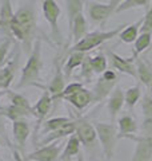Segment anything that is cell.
I'll return each instance as SVG.
<instances>
[{
	"label": "cell",
	"mask_w": 152,
	"mask_h": 161,
	"mask_svg": "<svg viewBox=\"0 0 152 161\" xmlns=\"http://www.w3.org/2000/svg\"><path fill=\"white\" fill-rule=\"evenodd\" d=\"M78 161H84V157H83V154H79V156H78Z\"/></svg>",
	"instance_id": "obj_41"
},
{
	"label": "cell",
	"mask_w": 152,
	"mask_h": 161,
	"mask_svg": "<svg viewBox=\"0 0 152 161\" xmlns=\"http://www.w3.org/2000/svg\"><path fill=\"white\" fill-rule=\"evenodd\" d=\"M75 132H76V121H71V122H68L67 125H64V126H62L58 130H55V132H51L48 134L43 136V138L39 140L38 145L39 147H45V145L53 144L55 141H58L60 138H64V137H67V136L75 134Z\"/></svg>",
	"instance_id": "obj_14"
},
{
	"label": "cell",
	"mask_w": 152,
	"mask_h": 161,
	"mask_svg": "<svg viewBox=\"0 0 152 161\" xmlns=\"http://www.w3.org/2000/svg\"><path fill=\"white\" fill-rule=\"evenodd\" d=\"M149 2L151 0H124L123 3L119 6V8L116 9V12H123V11H128L136 7H145L147 9L149 8Z\"/></svg>",
	"instance_id": "obj_33"
},
{
	"label": "cell",
	"mask_w": 152,
	"mask_h": 161,
	"mask_svg": "<svg viewBox=\"0 0 152 161\" xmlns=\"http://www.w3.org/2000/svg\"><path fill=\"white\" fill-rule=\"evenodd\" d=\"M87 53H79V51H75V53H69V57L65 60V63L63 64V71L65 78L71 77V73L73 71V69L82 66L83 62H84V58Z\"/></svg>",
	"instance_id": "obj_26"
},
{
	"label": "cell",
	"mask_w": 152,
	"mask_h": 161,
	"mask_svg": "<svg viewBox=\"0 0 152 161\" xmlns=\"http://www.w3.org/2000/svg\"><path fill=\"white\" fill-rule=\"evenodd\" d=\"M15 12L12 11L11 0H3L0 8V28L7 32L8 38H11V22L13 19Z\"/></svg>",
	"instance_id": "obj_20"
},
{
	"label": "cell",
	"mask_w": 152,
	"mask_h": 161,
	"mask_svg": "<svg viewBox=\"0 0 152 161\" xmlns=\"http://www.w3.org/2000/svg\"><path fill=\"white\" fill-rule=\"evenodd\" d=\"M128 26V24H120V26L115 27L114 30H109V31H94V32H88L87 36H84L79 43L73 44L72 47L69 48V53H88L91 50L96 48L100 44H103L108 40L114 39L116 36H119V34L123 31V30Z\"/></svg>",
	"instance_id": "obj_3"
},
{
	"label": "cell",
	"mask_w": 152,
	"mask_h": 161,
	"mask_svg": "<svg viewBox=\"0 0 152 161\" xmlns=\"http://www.w3.org/2000/svg\"><path fill=\"white\" fill-rule=\"evenodd\" d=\"M148 92H149V93H151V95H152V82H151V86L148 87Z\"/></svg>",
	"instance_id": "obj_44"
},
{
	"label": "cell",
	"mask_w": 152,
	"mask_h": 161,
	"mask_svg": "<svg viewBox=\"0 0 152 161\" xmlns=\"http://www.w3.org/2000/svg\"><path fill=\"white\" fill-rule=\"evenodd\" d=\"M0 113H2L4 117L8 118L9 121H22V119H27L29 117H33L32 113L27 112V110H24L22 108H18L15 106V105H8V106H4L0 109Z\"/></svg>",
	"instance_id": "obj_23"
},
{
	"label": "cell",
	"mask_w": 152,
	"mask_h": 161,
	"mask_svg": "<svg viewBox=\"0 0 152 161\" xmlns=\"http://www.w3.org/2000/svg\"><path fill=\"white\" fill-rule=\"evenodd\" d=\"M95 129L96 133H98V138L100 141L105 161H112L116 142L119 140L118 129H116L114 124H105V122H95Z\"/></svg>",
	"instance_id": "obj_4"
},
{
	"label": "cell",
	"mask_w": 152,
	"mask_h": 161,
	"mask_svg": "<svg viewBox=\"0 0 152 161\" xmlns=\"http://www.w3.org/2000/svg\"><path fill=\"white\" fill-rule=\"evenodd\" d=\"M15 69H16V59L9 60L7 64L0 69V90H7L11 86L15 78Z\"/></svg>",
	"instance_id": "obj_22"
},
{
	"label": "cell",
	"mask_w": 152,
	"mask_h": 161,
	"mask_svg": "<svg viewBox=\"0 0 152 161\" xmlns=\"http://www.w3.org/2000/svg\"><path fill=\"white\" fill-rule=\"evenodd\" d=\"M52 98L51 94L48 93V90H44L42 97L38 99V102L32 106V115L36 118V128H35V136H38L39 128L43 125L45 117L48 115L51 108H52Z\"/></svg>",
	"instance_id": "obj_10"
},
{
	"label": "cell",
	"mask_w": 152,
	"mask_h": 161,
	"mask_svg": "<svg viewBox=\"0 0 152 161\" xmlns=\"http://www.w3.org/2000/svg\"><path fill=\"white\" fill-rule=\"evenodd\" d=\"M95 73L92 71V67H91V57L88 55H85L84 58V62L82 64V71H80V77L83 79H85V82H91V79H92V75Z\"/></svg>",
	"instance_id": "obj_34"
},
{
	"label": "cell",
	"mask_w": 152,
	"mask_h": 161,
	"mask_svg": "<svg viewBox=\"0 0 152 161\" xmlns=\"http://www.w3.org/2000/svg\"><path fill=\"white\" fill-rule=\"evenodd\" d=\"M11 36L23 43L24 50L31 53L36 38V16L31 7L19 8L11 22Z\"/></svg>",
	"instance_id": "obj_1"
},
{
	"label": "cell",
	"mask_w": 152,
	"mask_h": 161,
	"mask_svg": "<svg viewBox=\"0 0 152 161\" xmlns=\"http://www.w3.org/2000/svg\"><path fill=\"white\" fill-rule=\"evenodd\" d=\"M68 34H69V40L72 39L73 44L79 43L84 36H87L88 34V23H87V19H85L84 14H79L78 16L75 18L72 26L68 30Z\"/></svg>",
	"instance_id": "obj_15"
},
{
	"label": "cell",
	"mask_w": 152,
	"mask_h": 161,
	"mask_svg": "<svg viewBox=\"0 0 152 161\" xmlns=\"http://www.w3.org/2000/svg\"><path fill=\"white\" fill-rule=\"evenodd\" d=\"M9 47H11V38H6L4 42L0 43V69L6 64V58Z\"/></svg>",
	"instance_id": "obj_36"
},
{
	"label": "cell",
	"mask_w": 152,
	"mask_h": 161,
	"mask_svg": "<svg viewBox=\"0 0 152 161\" xmlns=\"http://www.w3.org/2000/svg\"><path fill=\"white\" fill-rule=\"evenodd\" d=\"M152 44V34H140L135 40V47L132 50V57H139Z\"/></svg>",
	"instance_id": "obj_29"
},
{
	"label": "cell",
	"mask_w": 152,
	"mask_h": 161,
	"mask_svg": "<svg viewBox=\"0 0 152 161\" xmlns=\"http://www.w3.org/2000/svg\"><path fill=\"white\" fill-rule=\"evenodd\" d=\"M4 94H7V92H3V90H0V98H2Z\"/></svg>",
	"instance_id": "obj_42"
},
{
	"label": "cell",
	"mask_w": 152,
	"mask_h": 161,
	"mask_svg": "<svg viewBox=\"0 0 152 161\" xmlns=\"http://www.w3.org/2000/svg\"><path fill=\"white\" fill-rule=\"evenodd\" d=\"M84 2H85V0H83V3H84Z\"/></svg>",
	"instance_id": "obj_46"
},
{
	"label": "cell",
	"mask_w": 152,
	"mask_h": 161,
	"mask_svg": "<svg viewBox=\"0 0 152 161\" xmlns=\"http://www.w3.org/2000/svg\"><path fill=\"white\" fill-rule=\"evenodd\" d=\"M12 153H13V158H15V161H27L25 158H23L22 156H20V153L18 152L16 149H13V150H12Z\"/></svg>",
	"instance_id": "obj_40"
},
{
	"label": "cell",
	"mask_w": 152,
	"mask_h": 161,
	"mask_svg": "<svg viewBox=\"0 0 152 161\" xmlns=\"http://www.w3.org/2000/svg\"><path fill=\"white\" fill-rule=\"evenodd\" d=\"M64 101H67L68 103H71L73 108H76L78 110H84L88 105L94 103V97H92V92H89L87 89H82L79 90L78 93L75 94H71V95H67V97L63 98Z\"/></svg>",
	"instance_id": "obj_16"
},
{
	"label": "cell",
	"mask_w": 152,
	"mask_h": 161,
	"mask_svg": "<svg viewBox=\"0 0 152 161\" xmlns=\"http://www.w3.org/2000/svg\"><path fill=\"white\" fill-rule=\"evenodd\" d=\"M105 55H107L108 59L111 60V64H112L114 69L119 70L120 73H124L132 78H138V75H136V66L134 63L135 57L123 58V57H120V55L115 54L114 51H111V50H107Z\"/></svg>",
	"instance_id": "obj_11"
},
{
	"label": "cell",
	"mask_w": 152,
	"mask_h": 161,
	"mask_svg": "<svg viewBox=\"0 0 152 161\" xmlns=\"http://www.w3.org/2000/svg\"><path fill=\"white\" fill-rule=\"evenodd\" d=\"M71 121L72 119L69 117H53V118H51L47 121V122L43 124V129H42V132H40L39 136H45L51 132H55V130L60 129L62 126H64V125L71 122Z\"/></svg>",
	"instance_id": "obj_27"
},
{
	"label": "cell",
	"mask_w": 152,
	"mask_h": 161,
	"mask_svg": "<svg viewBox=\"0 0 152 161\" xmlns=\"http://www.w3.org/2000/svg\"><path fill=\"white\" fill-rule=\"evenodd\" d=\"M140 34H152V6H149V8L147 9L145 15L143 16Z\"/></svg>",
	"instance_id": "obj_35"
},
{
	"label": "cell",
	"mask_w": 152,
	"mask_h": 161,
	"mask_svg": "<svg viewBox=\"0 0 152 161\" xmlns=\"http://www.w3.org/2000/svg\"><path fill=\"white\" fill-rule=\"evenodd\" d=\"M7 95L9 98L11 105H15V106L22 108L24 110H27V112L32 113V105L29 103L28 98H25L23 94H20L18 92H12V90H7Z\"/></svg>",
	"instance_id": "obj_28"
},
{
	"label": "cell",
	"mask_w": 152,
	"mask_h": 161,
	"mask_svg": "<svg viewBox=\"0 0 152 161\" xmlns=\"http://www.w3.org/2000/svg\"><path fill=\"white\" fill-rule=\"evenodd\" d=\"M3 142H6V141L3 140V137H0V147H2V145H3Z\"/></svg>",
	"instance_id": "obj_43"
},
{
	"label": "cell",
	"mask_w": 152,
	"mask_h": 161,
	"mask_svg": "<svg viewBox=\"0 0 152 161\" xmlns=\"http://www.w3.org/2000/svg\"><path fill=\"white\" fill-rule=\"evenodd\" d=\"M83 12V0H67V18L68 30L72 26L75 18Z\"/></svg>",
	"instance_id": "obj_30"
},
{
	"label": "cell",
	"mask_w": 152,
	"mask_h": 161,
	"mask_svg": "<svg viewBox=\"0 0 152 161\" xmlns=\"http://www.w3.org/2000/svg\"><path fill=\"white\" fill-rule=\"evenodd\" d=\"M65 89V75L63 71V66H62V60L59 59V57L55 59V73L53 77L51 79V82L48 85V93L51 94L52 101H58L62 99V94Z\"/></svg>",
	"instance_id": "obj_9"
},
{
	"label": "cell",
	"mask_w": 152,
	"mask_h": 161,
	"mask_svg": "<svg viewBox=\"0 0 152 161\" xmlns=\"http://www.w3.org/2000/svg\"><path fill=\"white\" fill-rule=\"evenodd\" d=\"M6 117L0 113V137H3V140L6 141V142L11 147V142H9V138L7 136V128H6Z\"/></svg>",
	"instance_id": "obj_38"
},
{
	"label": "cell",
	"mask_w": 152,
	"mask_h": 161,
	"mask_svg": "<svg viewBox=\"0 0 152 161\" xmlns=\"http://www.w3.org/2000/svg\"><path fill=\"white\" fill-rule=\"evenodd\" d=\"M135 66H136V75L140 83L149 87L152 82V64L147 60V58H141L140 55L135 58Z\"/></svg>",
	"instance_id": "obj_18"
},
{
	"label": "cell",
	"mask_w": 152,
	"mask_h": 161,
	"mask_svg": "<svg viewBox=\"0 0 152 161\" xmlns=\"http://www.w3.org/2000/svg\"><path fill=\"white\" fill-rule=\"evenodd\" d=\"M60 157V145L49 144L45 147H40L35 152L27 156V161H56Z\"/></svg>",
	"instance_id": "obj_13"
},
{
	"label": "cell",
	"mask_w": 152,
	"mask_h": 161,
	"mask_svg": "<svg viewBox=\"0 0 152 161\" xmlns=\"http://www.w3.org/2000/svg\"><path fill=\"white\" fill-rule=\"evenodd\" d=\"M138 132V124L134 117L128 114L121 115L118 121V138H125L128 134H135Z\"/></svg>",
	"instance_id": "obj_21"
},
{
	"label": "cell",
	"mask_w": 152,
	"mask_h": 161,
	"mask_svg": "<svg viewBox=\"0 0 152 161\" xmlns=\"http://www.w3.org/2000/svg\"><path fill=\"white\" fill-rule=\"evenodd\" d=\"M80 145H82V142H80V140L78 138V136L76 134L69 136L67 144H65V147H64V150L62 152L59 158L63 161H68L72 157H75V156H79L80 154Z\"/></svg>",
	"instance_id": "obj_24"
},
{
	"label": "cell",
	"mask_w": 152,
	"mask_h": 161,
	"mask_svg": "<svg viewBox=\"0 0 152 161\" xmlns=\"http://www.w3.org/2000/svg\"><path fill=\"white\" fill-rule=\"evenodd\" d=\"M141 24H143V18L139 19L136 23L128 24V26L119 34L118 38H120V40L124 43H135V40L139 36V31L141 28Z\"/></svg>",
	"instance_id": "obj_25"
},
{
	"label": "cell",
	"mask_w": 152,
	"mask_h": 161,
	"mask_svg": "<svg viewBox=\"0 0 152 161\" xmlns=\"http://www.w3.org/2000/svg\"><path fill=\"white\" fill-rule=\"evenodd\" d=\"M124 0H109V3H108V6L111 7V9H112L114 12H116V9L119 8V6L121 3H123Z\"/></svg>",
	"instance_id": "obj_39"
},
{
	"label": "cell",
	"mask_w": 152,
	"mask_h": 161,
	"mask_svg": "<svg viewBox=\"0 0 152 161\" xmlns=\"http://www.w3.org/2000/svg\"><path fill=\"white\" fill-rule=\"evenodd\" d=\"M118 74L114 70H105L101 74V77L96 80L94 90H92V97H94V103H99L103 99L109 97L111 93L114 92L118 83Z\"/></svg>",
	"instance_id": "obj_6"
},
{
	"label": "cell",
	"mask_w": 152,
	"mask_h": 161,
	"mask_svg": "<svg viewBox=\"0 0 152 161\" xmlns=\"http://www.w3.org/2000/svg\"><path fill=\"white\" fill-rule=\"evenodd\" d=\"M87 14L91 20V23L99 24V26H104L108 18L114 14L108 4H101L96 2H89L87 6Z\"/></svg>",
	"instance_id": "obj_12"
},
{
	"label": "cell",
	"mask_w": 152,
	"mask_h": 161,
	"mask_svg": "<svg viewBox=\"0 0 152 161\" xmlns=\"http://www.w3.org/2000/svg\"><path fill=\"white\" fill-rule=\"evenodd\" d=\"M4 39H6V38H0V43H2V42H4Z\"/></svg>",
	"instance_id": "obj_45"
},
{
	"label": "cell",
	"mask_w": 152,
	"mask_h": 161,
	"mask_svg": "<svg viewBox=\"0 0 152 161\" xmlns=\"http://www.w3.org/2000/svg\"><path fill=\"white\" fill-rule=\"evenodd\" d=\"M125 138L136 142L135 152L131 161H149L152 158V134H128Z\"/></svg>",
	"instance_id": "obj_7"
},
{
	"label": "cell",
	"mask_w": 152,
	"mask_h": 161,
	"mask_svg": "<svg viewBox=\"0 0 152 161\" xmlns=\"http://www.w3.org/2000/svg\"><path fill=\"white\" fill-rule=\"evenodd\" d=\"M43 15L51 28V38L58 46L63 44V36L59 28V18H60V8L56 0H43L42 2Z\"/></svg>",
	"instance_id": "obj_5"
},
{
	"label": "cell",
	"mask_w": 152,
	"mask_h": 161,
	"mask_svg": "<svg viewBox=\"0 0 152 161\" xmlns=\"http://www.w3.org/2000/svg\"><path fill=\"white\" fill-rule=\"evenodd\" d=\"M125 103L124 99V92L121 90V87L116 86L114 89V92L111 93V95L108 97V102H107V109H108V114L111 119H115L116 115H118L121 109H123V105Z\"/></svg>",
	"instance_id": "obj_17"
},
{
	"label": "cell",
	"mask_w": 152,
	"mask_h": 161,
	"mask_svg": "<svg viewBox=\"0 0 152 161\" xmlns=\"http://www.w3.org/2000/svg\"><path fill=\"white\" fill-rule=\"evenodd\" d=\"M43 69V59H42V40L38 38L33 43V47L29 53L28 60L22 70L19 83L16 89H23L28 86H39L40 80V71Z\"/></svg>",
	"instance_id": "obj_2"
},
{
	"label": "cell",
	"mask_w": 152,
	"mask_h": 161,
	"mask_svg": "<svg viewBox=\"0 0 152 161\" xmlns=\"http://www.w3.org/2000/svg\"><path fill=\"white\" fill-rule=\"evenodd\" d=\"M75 134L78 136V138L80 140L85 148H91L96 145L98 141V133H96L95 125H92L88 119L85 118H79L76 121V132Z\"/></svg>",
	"instance_id": "obj_8"
},
{
	"label": "cell",
	"mask_w": 152,
	"mask_h": 161,
	"mask_svg": "<svg viewBox=\"0 0 152 161\" xmlns=\"http://www.w3.org/2000/svg\"><path fill=\"white\" fill-rule=\"evenodd\" d=\"M82 89H83V85H82V83H79V82H73V83L68 85V86H65L64 92H63V94H62V99H63L64 97H67V95H71V94L78 93L79 90H82Z\"/></svg>",
	"instance_id": "obj_37"
},
{
	"label": "cell",
	"mask_w": 152,
	"mask_h": 161,
	"mask_svg": "<svg viewBox=\"0 0 152 161\" xmlns=\"http://www.w3.org/2000/svg\"><path fill=\"white\" fill-rule=\"evenodd\" d=\"M91 67H92L94 73L103 74L108 67L107 55L103 53H99V54H96L95 57H91Z\"/></svg>",
	"instance_id": "obj_32"
},
{
	"label": "cell",
	"mask_w": 152,
	"mask_h": 161,
	"mask_svg": "<svg viewBox=\"0 0 152 161\" xmlns=\"http://www.w3.org/2000/svg\"><path fill=\"white\" fill-rule=\"evenodd\" d=\"M12 134H13V140L16 142L18 148L23 149L29 137V125L27 122V119L12 122Z\"/></svg>",
	"instance_id": "obj_19"
},
{
	"label": "cell",
	"mask_w": 152,
	"mask_h": 161,
	"mask_svg": "<svg viewBox=\"0 0 152 161\" xmlns=\"http://www.w3.org/2000/svg\"><path fill=\"white\" fill-rule=\"evenodd\" d=\"M140 97H141V89H140L139 85H135V86L127 89L125 93H124V99H125L127 108L132 109L135 105L139 102Z\"/></svg>",
	"instance_id": "obj_31"
}]
</instances>
